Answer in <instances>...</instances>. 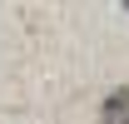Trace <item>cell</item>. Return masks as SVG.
<instances>
[{"instance_id":"1","label":"cell","mask_w":129,"mask_h":124,"mask_svg":"<svg viewBox=\"0 0 129 124\" xmlns=\"http://www.w3.org/2000/svg\"><path fill=\"white\" fill-rule=\"evenodd\" d=\"M119 109H124V89H114L109 99H104V119H119Z\"/></svg>"}]
</instances>
